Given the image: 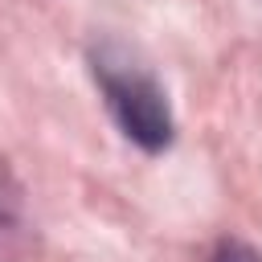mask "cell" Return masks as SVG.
Masks as SVG:
<instances>
[{
  "mask_svg": "<svg viewBox=\"0 0 262 262\" xmlns=\"http://www.w3.org/2000/svg\"><path fill=\"white\" fill-rule=\"evenodd\" d=\"M209 262H262V254H258L254 246L237 242V237H225V242H217V246H213Z\"/></svg>",
  "mask_w": 262,
  "mask_h": 262,
  "instance_id": "obj_3",
  "label": "cell"
},
{
  "mask_svg": "<svg viewBox=\"0 0 262 262\" xmlns=\"http://www.w3.org/2000/svg\"><path fill=\"white\" fill-rule=\"evenodd\" d=\"M37 233L25 209V188L0 160V262H33Z\"/></svg>",
  "mask_w": 262,
  "mask_h": 262,
  "instance_id": "obj_2",
  "label": "cell"
},
{
  "mask_svg": "<svg viewBox=\"0 0 262 262\" xmlns=\"http://www.w3.org/2000/svg\"><path fill=\"white\" fill-rule=\"evenodd\" d=\"M90 74L102 90L111 119L135 147L164 151L172 143L176 123H172L168 94L131 53H123L119 45H98V49H90Z\"/></svg>",
  "mask_w": 262,
  "mask_h": 262,
  "instance_id": "obj_1",
  "label": "cell"
}]
</instances>
